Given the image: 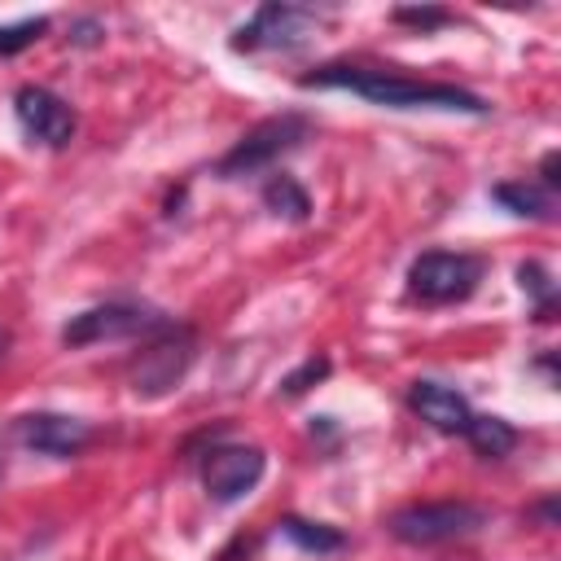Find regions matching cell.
<instances>
[{"instance_id": "6da1fadb", "label": "cell", "mask_w": 561, "mask_h": 561, "mask_svg": "<svg viewBox=\"0 0 561 561\" xmlns=\"http://www.w3.org/2000/svg\"><path fill=\"white\" fill-rule=\"evenodd\" d=\"M298 83L302 88H342V92H355V96L386 105V110H451V114H486L491 110L478 92H469L460 83L412 79L399 70H368V66H351V61L316 66Z\"/></svg>"}, {"instance_id": "7a4b0ae2", "label": "cell", "mask_w": 561, "mask_h": 561, "mask_svg": "<svg viewBox=\"0 0 561 561\" xmlns=\"http://www.w3.org/2000/svg\"><path fill=\"white\" fill-rule=\"evenodd\" d=\"M193 355H197V333L188 324H171L167 320L162 329H153V337L136 351V359L127 368L131 394L136 399H162V394H171L184 381Z\"/></svg>"}, {"instance_id": "3957f363", "label": "cell", "mask_w": 561, "mask_h": 561, "mask_svg": "<svg viewBox=\"0 0 561 561\" xmlns=\"http://www.w3.org/2000/svg\"><path fill=\"white\" fill-rule=\"evenodd\" d=\"M486 526V508L469 504V500H430V504H408V508H394L386 517V530L399 539V543H412V548H434V543H451V539H465L473 530Z\"/></svg>"}, {"instance_id": "277c9868", "label": "cell", "mask_w": 561, "mask_h": 561, "mask_svg": "<svg viewBox=\"0 0 561 561\" xmlns=\"http://www.w3.org/2000/svg\"><path fill=\"white\" fill-rule=\"evenodd\" d=\"M311 123L302 114H272L263 123H254L219 162H215V175L219 180H241V175H259L267 171L272 162H280L285 153H294L302 140H307Z\"/></svg>"}, {"instance_id": "5b68a950", "label": "cell", "mask_w": 561, "mask_h": 561, "mask_svg": "<svg viewBox=\"0 0 561 561\" xmlns=\"http://www.w3.org/2000/svg\"><path fill=\"white\" fill-rule=\"evenodd\" d=\"M482 280V259L465 250H425L408 267V294L416 302L443 307V302H465Z\"/></svg>"}, {"instance_id": "8992f818", "label": "cell", "mask_w": 561, "mask_h": 561, "mask_svg": "<svg viewBox=\"0 0 561 561\" xmlns=\"http://www.w3.org/2000/svg\"><path fill=\"white\" fill-rule=\"evenodd\" d=\"M316 31V13L302 9V4H280V0H267L254 9L250 22H241L228 39L232 53H285V48H298L307 35Z\"/></svg>"}, {"instance_id": "52a82bcc", "label": "cell", "mask_w": 561, "mask_h": 561, "mask_svg": "<svg viewBox=\"0 0 561 561\" xmlns=\"http://www.w3.org/2000/svg\"><path fill=\"white\" fill-rule=\"evenodd\" d=\"M167 320L140 302H105V307H88L79 316H70L61 324V342L66 346H96V342H118V337H136V333H153Z\"/></svg>"}, {"instance_id": "ba28073f", "label": "cell", "mask_w": 561, "mask_h": 561, "mask_svg": "<svg viewBox=\"0 0 561 561\" xmlns=\"http://www.w3.org/2000/svg\"><path fill=\"white\" fill-rule=\"evenodd\" d=\"M267 469V456L259 447L245 443H219L202 456V486L215 504H237L241 495H250L259 486Z\"/></svg>"}, {"instance_id": "9c48e42d", "label": "cell", "mask_w": 561, "mask_h": 561, "mask_svg": "<svg viewBox=\"0 0 561 561\" xmlns=\"http://www.w3.org/2000/svg\"><path fill=\"white\" fill-rule=\"evenodd\" d=\"M13 114H18L22 131L31 140L48 145V149H61V145L75 140V110L57 92H48L39 83H26V88L13 92Z\"/></svg>"}, {"instance_id": "30bf717a", "label": "cell", "mask_w": 561, "mask_h": 561, "mask_svg": "<svg viewBox=\"0 0 561 561\" xmlns=\"http://www.w3.org/2000/svg\"><path fill=\"white\" fill-rule=\"evenodd\" d=\"M13 434L26 451L66 460V456H79L88 447L92 425L79 421V416H61V412H26V416L13 421Z\"/></svg>"}, {"instance_id": "8fae6325", "label": "cell", "mask_w": 561, "mask_h": 561, "mask_svg": "<svg viewBox=\"0 0 561 561\" xmlns=\"http://www.w3.org/2000/svg\"><path fill=\"white\" fill-rule=\"evenodd\" d=\"M408 408H412L430 430H438V434H465V425H469V416H473L469 399H465L460 390L443 386V381H412V386H408Z\"/></svg>"}, {"instance_id": "7c38bea8", "label": "cell", "mask_w": 561, "mask_h": 561, "mask_svg": "<svg viewBox=\"0 0 561 561\" xmlns=\"http://www.w3.org/2000/svg\"><path fill=\"white\" fill-rule=\"evenodd\" d=\"M491 197L508 210V215H522V219H552V193L543 184H530V180H504L491 188Z\"/></svg>"}, {"instance_id": "4fadbf2b", "label": "cell", "mask_w": 561, "mask_h": 561, "mask_svg": "<svg viewBox=\"0 0 561 561\" xmlns=\"http://www.w3.org/2000/svg\"><path fill=\"white\" fill-rule=\"evenodd\" d=\"M465 438H469V447L482 456V460H504L513 447H517V430L504 421V416H469V425H465Z\"/></svg>"}, {"instance_id": "5bb4252c", "label": "cell", "mask_w": 561, "mask_h": 561, "mask_svg": "<svg viewBox=\"0 0 561 561\" xmlns=\"http://www.w3.org/2000/svg\"><path fill=\"white\" fill-rule=\"evenodd\" d=\"M280 530H285V539H289L294 548L316 552V557H324V552H342V548H346V535H342V530H333V526H324V522L285 517V522H280Z\"/></svg>"}, {"instance_id": "9a60e30c", "label": "cell", "mask_w": 561, "mask_h": 561, "mask_svg": "<svg viewBox=\"0 0 561 561\" xmlns=\"http://www.w3.org/2000/svg\"><path fill=\"white\" fill-rule=\"evenodd\" d=\"M263 206H267L272 215L294 219V224H302V219L311 215V197H307V188H302L294 175H272V180L263 184Z\"/></svg>"}, {"instance_id": "2e32d148", "label": "cell", "mask_w": 561, "mask_h": 561, "mask_svg": "<svg viewBox=\"0 0 561 561\" xmlns=\"http://www.w3.org/2000/svg\"><path fill=\"white\" fill-rule=\"evenodd\" d=\"M517 285L535 298V320H552V302H557V285L543 272V263H522L517 267Z\"/></svg>"}, {"instance_id": "e0dca14e", "label": "cell", "mask_w": 561, "mask_h": 561, "mask_svg": "<svg viewBox=\"0 0 561 561\" xmlns=\"http://www.w3.org/2000/svg\"><path fill=\"white\" fill-rule=\"evenodd\" d=\"M44 31H48V18H18V22H4V26H0V57H13V53H22V48H31Z\"/></svg>"}, {"instance_id": "ac0fdd59", "label": "cell", "mask_w": 561, "mask_h": 561, "mask_svg": "<svg viewBox=\"0 0 561 561\" xmlns=\"http://www.w3.org/2000/svg\"><path fill=\"white\" fill-rule=\"evenodd\" d=\"M324 377H329V359H324V355H311V359H302V364L280 381V394H289V399H294V394L311 390V386H316V381H324Z\"/></svg>"}, {"instance_id": "d6986e66", "label": "cell", "mask_w": 561, "mask_h": 561, "mask_svg": "<svg viewBox=\"0 0 561 561\" xmlns=\"http://www.w3.org/2000/svg\"><path fill=\"white\" fill-rule=\"evenodd\" d=\"M394 22H403V26H416V31H438V26H447L451 22V13L447 9H430V4H421V9H394Z\"/></svg>"}, {"instance_id": "ffe728a7", "label": "cell", "mask_w": 561, "mask_h": 561, "mask_svg": "<svg viewBox=\"0 0 561 561\" xmlns=\"http://www.w3.org/2000/svg\"><path fill=\"white\" fill-rule=\"evenodd\" d=\"M557 162H561V153H557V149H548V153H543V162H539V175H543L539 184H543L548 193H557V184H561V175H557Z\"/></svg>"}, {"instance_id": "44dd1931", "label": "cell", "mask_w": 561, "mask_h": 561, "mask_svg": "<svg viewBox=\"0 0 561 561\" xmlns=\"http://www.w3.org/2000/svg\"><path fill=\"white\" fill-rule=\"evenodd\" d=\"M96 31H101L96 22H79L75 26V44H96Z\"/></svg>"}, {"instance_id": "7402d4cb", "label": "cell", "mask_w": 561, "mask_h": 561, "mask_svg": "<svg viewBox=\"0 0 561 561\" xmlns=\"http://www.w3.org/2000/svg\"><path fill=\"white\" fill-rule=\"evenodd\" d=\"M4 346H9V333L0 329V359H4Z\"/></svg>"}]
</instances>
